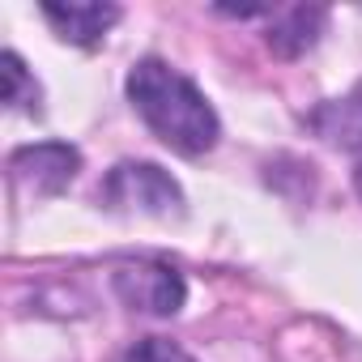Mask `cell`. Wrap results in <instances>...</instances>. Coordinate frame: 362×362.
<instances>
[{
    "instance_id": "cell-1",
    "label": "cell",
    "mask_w": 362,
    "mask_h": 362,
    "mask_svg": "<svg viewBox=\"0 0 362 362\" xmlns=\"http://www.w3.org/2000/svg\"><path fill=\"white\" fill-rule=\"evenodd\" d=\"M128 98L141 119L179 153H205L218 145V111L179 69L162 60H141L128 73Z\"/></svg>"
},
{
    "instance_id": "cell-2",
    "label": "cell",
    "mask_w": 362,
    "mask_h": 362,
    "mask_svg": "<svg viewBox=\"0 0 362 362\" xmlns=\"http://www.w3.org/2000/svg\"><path fill=\"white\" fill-rule=\"evenodd\" d=\"M103 205L119 214L170 218V214H184V192L153 162H119L103 184Z\"/></svg>"
},
{
    "instance_id": "cell-3",
    "label": "cell",
    "mask_w": 362,
    "mask_h": 362,
    "mask_svg": "<svg viewBox=\"0 0 362 362\" xmlns=\"http://www.w3.org/2000/svg\"><path fill=\"white\" fill-rule=\"evenodd\" d=\"M115 294L132 307V311H145V315H175L184 307V277H179L170 264H149V260H136V264H119L115 269Z\"/></svg>"
},
{
    "instance_id": "cell-4",
    "label": "cell",
    "mask_w": 362,
    "mask_h": 362,
    "mask_svg": "<svg viewBox=\"0 0 362 362\" xmlns=\"http://www.w3.org/2000/svg\"><path fill=\"white\" fill-rule=\"evenodd\" d=\"M9 166H13V175L22 179L26 188L52 197V192H64L73 179H77V170H81V153H77L73 145H64V141H43V145H26V149H18Z\"/></svg>"
},
{
    "instance_id": "cell-5",
    "label": "cell",
    "mask_w": 362,
    "mask_h": 362,
    "mask_svg": "<svg viewBox=\"0 0 362 362\" xmlns=\"http://www.w3.org/2000/svg\"><path fill=\"white\" fill-rule=\"evenodd\" d=\"M43 18L56 26L60 39L86 47V43H98V39L119 22V9H115V5H94V0H69V5L43 0Z\"/></svg>"
},
{
    "instance_id": "cell-6",
    "label": "cell",
    "mask_w": 362,
    "mask_h": 362,
    "mask_svg": "<svg viewBox=\"0 0 362 362\" xmlns=\"http://www.w3.org/2000/svg\"><path fill=\"white\" fill-rule=\"evenodd\" d=\"M320 26H324V9H286L281 22L269 30V43L281 56H298L320 39Z\"/></svg>"
},
{
    "instance_id": "cell-7",
    "label": "cell",
    "mask_w": 362,
    "mask_h": 362,
    "mask_svg": "<svg viewBox=\"0 0 362 362\" xmlns=\"http://www.w3.org/2000/svg\"><path fill=\"white\" fill-rule=\"evenodd\" d=\"M315 124L324 128V136H328V141L358 149V145H362V90H358L354 98H345V103L324 107Z\"/></svg>"
},
{
    "instance_id": "cell-8",
    "label": "cell",
    "mask_w": 362,
    "mask_h": 362,
    "mask_svg": "<svg viewBox=\"0 0 362 362\" xmlns=\"http://www.w3.org/2000/svg\"><path fill=\"white\" fill-rule=\"evenodd\" d=\"M0 98H5L9 107H26V103L39 107V86H35V77L26 73V64H22L18 52H5V56H0Z\"/></svg>"
},
{
    "instance_id": "cell-9",
    "label": "cell",
    "mask_w": 362,
    "mask_h": 362,
    "mask_svg": "<svg viewBox=\"0 0 362 362\" xmlns=\"http://www.w3.org/2000/svg\"><path fill=\"white\" fill-rule=\"evenodd\" d=\"M124 362H197V358H188L179 345H170V341H162V337H145V341H136V345L124 354Z\"/></svg>"
},
{
    "instance_id": "cell-10",
    "label": "cell",
    "mask_w": 362,
    "mask_h": 362,
    "mask_svg": "<svg viewBox=\"0 0 362 362\" xmlns=\"http://www.w3.org/2000/svg\"><path fill=\"white\" fill-rule=\"evenodd\" d=\"M358 192H362V166H358Z\"/></svg>"
}]
</instances>
